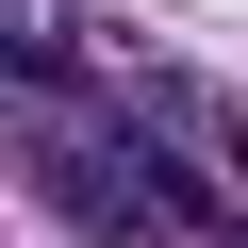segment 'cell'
I'll use <instances>...</instances> for the list:
<instances>
[{"label":"cell","mask_w":248,"mask_h":248,"mask_svg":"<svg viewBox=\"0 0 248 248\" xmlns=\"http://www.w3.org/2000/svg\"><path fill=\"white\" fill-rule=\"evenodd\" d=\"M232 166H248V116H232Z\"/></svg>","instance_id":"6da1fadb"}]
</instances>
